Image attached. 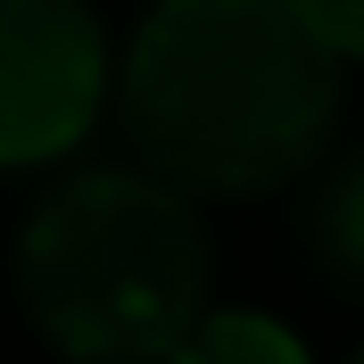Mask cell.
<instances>
[{
	"mask_svg": "<svg viewBox=\"0 0 364 364\" xmlns=\"http://www.w3.org/2000/svg\"><path fill=\"white\" fill-rule=\"evenodd\" d=\"M166 364H306V348L273 315H199Z\"/></svg>",
	"mask_w": 364,
	"mask_h": 364,
	"instance_id": "obj_5",
	"label": "cell"
},
{
	"mask_svg": "<svg viewBox=\"0 0 364 364\" xmlns=\"http://www.w3.org/2000/svg\"><path fill=\"white\" fill-rule=\"evenodd\" d=\"M17 298L75 364H166L207 315V232L191 191L149 166L58 182L17 232Z\"/></svg>",
	"mask_w": 364,
	"mask_h": 364,
	"instance_id": "obj_2",
	"label": "cell"
},
{
	"mask_svg": "<svg viewBox=\"0 0 364 364\" xmlns=\"http://www.w3.org/2000/svg\"><path fill=\"white\" fill-rule=\"evenodd\" d=\"M356 364H364V356H356Z\"/></svg>",
	"mask_w": 364,
	"mask_h": 364,
	"instance_id": "obj_7",
	"label": "cell"
},
{
	"mask_svg": "<svg viewBox=\"0 0 364 364\" xmlns=\"http://www.w3.org/2000/svg\"><path fill=\"white\" fill-rule=\"evenodd\" d=\"M331 58H364V0H290Z\"/></svg>",
	"mask_w": 364,
	"mask_h": 364,
	"instance_id": "obj_6",
	"label": "cell"
},
{
	"mask_svg": "<svg viewBox=\"0 0 364 364\" xmlns=\"http://www.w3.org/2000/svg\"><path fill=\"white\" fill-rule=\"evenodd\" d=\"M108 108L91 0H0V166H50Z\"/></svg>",
	"mask_w": 364,
	"mask_h": 364,
	"instance_id": "obj_3",
	"label": "cell"
},
{
	"mask_svg": "<svg viewBox=\"0 0 364 364\" xmlns=\"http://www.w3.org/2000/svg\"><path fill=\"white\" fill-rule=\"evenodd\" d=\"M306 249H315V265L331 282L364 290V149L306 199Z\"/></svg>",
	"mask_w": 364,
	"mask_h": 364,
	"instance_id": "obj_4",
	"label": "cell"
},
{
	"mask_svg": "<svg viewBox=\"0 0 364 364\" xmlns=\"http://www.w3.org/2000/svg\"><path fill=\"white\" fill-rule=\"evenodd\" d=\"M116 116L149 174L240 199L315 166L340 58L290 0H158L116 67Z\"/></svg>",
	"mask_w": 364,
	"mask_h": 364,
	"instance_id": "obj_1",
	"label": "cell"
}]
</instances>
